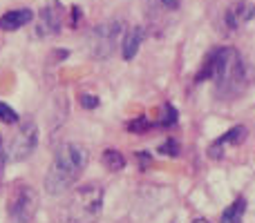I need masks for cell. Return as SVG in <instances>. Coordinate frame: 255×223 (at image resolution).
<instances>
[{
	"label": "cell",
	"instance_id": "6da1fadb",
	"mask_svg": "<svg viewBox=\"0 0 255 223\" xmlns=\"http://www.w3.org/2000/svg\"><path fill=\"white\" fill-rule=\"evenodd\" d=\"M213 80L217 98L235 101L253 83V67L235 47H217L206 56L197 83Z\"/></svg>",
	"mask_w": 255,
	"mask_h": 223
},
{
	"label": "cell",
	"instance_id": "7a4b0ae2",
	"mask_svg": "<svg viewBox=\"0 0 255 223\" xmlns=\"http://www.w3.org/2000/svg\"><path fill=\"white\" fill-rule=\"evenodd\" d=\"M88 149L81 143H63L56 149L52 165L45 174V192L52 197L67 192L81 179L85 165H88Z\"/></svg>",
	"mask_w": 255,
	"mask_h": 223
},
{
	"label": "cell",
	"instance_id": "3957f363",
	"mask_svg": "<svg viewBox=\"0 0 255 223\" xmlns=\"http://www.w3.org/2000/svg\"><path fill=\"white\" fill-rule=\"evenodd\" d=\"M103 197L106 190L101 183L79 185L61 210L63 223H97L103 212Z\"/></svg>",
	"mask_w": 255,
	"mask_h": 223
},
{
	"label": "cell",
	"instance_id": "277c9868",
	"mask_svg": "<svg viewBox=\"0 0 255 223\" xmlns=\"http://www.w3.org/2000/svg\"><path fill=\"white\" fill-rule=\"evenodd\" d=\"M126 36L124 20H106L97 25L90 34V54L99 61H106L115 54L117 47H121V40Z\"/></svg>",
	"mask_w": 255,
	"mask_h": 223
},
{
	"label": "cell",
	"instance_id": "5b68a950",
	"mask_svg": "<svg viewBox=\"0 0 255 223\" xmlns=\"http://www.w3.org/2000/svg\"><path fill=\"white\" fill-rule=\"evenodd\" d=\"M38 212V192L31 185H16L7 199V217L11 223H31Z\"/></svg>",
	"mask_w": 255,
	"mask_h": 223
},
{
	"label": "cell",
	"instance_id": "8992f818",
	"mask_svg": "<svg viewBox=\"0 0 255 223\" xmlns=\"http://www.w3.org/2000/svg\"><path fill=\"white\" fill-rule=\"evenodd\" d=\"M36 145H38V125L31 118H27V121H22L20 130L16 132V136L9 143L7 156L11 161H25V158H29L34 154Z\"/></svg>",
	"mask_w": 255,
	"mask_h": 223
},
{
	"label": "cell",
	"instance_id": "52a82bcc",
	"mask_svg": "<svg viewBox=\"0 0 255 223\" xmlns=\"http://www.w3.org/2000/svg\"><path fill=\"white\" fill-rule=\"evenodd\" d=\"M251 20H255V4L249 0H233L222 13V27L226 34L242 29Z\"/></svg>",
	"mask_w": 255,
	"mask_h": 223
},
{
	"label": "cell",
	"instance_id": "ba28073f",
	"mask_svg": "<svg viewBox=\"0 0 255 223\" xmlns=\"http://www.w3.org/2000/svg\"><path fill=\"white\" fill-rule=\"evenodd\" d=\"M184 0H148L145 2V16H148L150 27L166 29L170 20L181 11Z\"/></svg>",
	"mask_w": 255,
	"mask_h": 223
},
{
	"label": "cell",
	"instance_id": "9c48e42d",
	"mask_svg": "<svg viewBox=\"0 0 255 223\" xmlns=\"http://www.w3.org/2000/svg\"><path fill=\"white\" fill-rule=\"evenodd\" d=\"M63 27V4L61 2H49L40 9V22H38V34L40 36H56Z\"/></svg>",
	"mask_w": 255,
	"mask_h": 223
},
{
	"label": "cell",
	"instance_id": "30bf717a",
	"mask_svg": "<svg viewBox=\"0 0 255 223\" xmlns=\"http://www.w3.org/2000/svg\"><path fill=\"white\" fill-rule=\"evenodd\" d=\"M143 38H145L143 25H134V27H130V29H126V36H124V40H121V56H124L126 61H132V58L136 56V52H139Z\"/></svg>",
	"mask_w": 255,
	"mask_h": 223
},
{
	"label": "cell",
	"instance_id": "8fae6325",
	"mask_svg": "<svg viewBox=\"0 0 255 223\" xmlns=\"http://www.w3.org/2000/svg\"><path fill=\"white\" fill-rule=\"evenodd\" d=\"M247 136H249V130L244 125H235V127H231L229 132H226L224 136H220V139L215 141V143L208 148V156H213V158H220L222 156V145H240V143H244L247 141Z\"/></svg>",
	"mask_w": 255,
	"mask_h": 223
},
{
	"label": "cell",
	"instance_id": "7c38bea8",
	"mask_svg": "<svg viewBox=\"0 0 255 223\" xmlns=\"http://www.w3.org/2000/svg\"><path fill=\"white\" fill-rule=\"evenodd\" d=\"M34 18V11L27 7H20V9H11V11L2 13L0 16V29L2 31H16L20 27H25L27 22Z\"/></svg>",
	"mask_w": 255,
	"mask_h": 223
},
{
	"label": "cell",
	"instance_id": "4fadbf2b",
	"mask_svg": "<svg viewBox=\"0 0 255 223\" xmlns=\"http://www.w3.org/2000/svg\"><path fill=\"white\" fill-rule=\"evenodd\" d=\"M244 210H247V199H244V197H238V199H235V201L224 210V215H222V221H220V223H242Z\"/></svg>",
	"mask_w": 255,
	"mask_h": 223
},
{
	"label": "cell",
	"instance_id": "5bb4252c",
	"mask_svg": "<svg viewBox=\"0 0 255 223\" xmlns=\"http://www.w3.org/2000/svg\"><path fill=\"white\" fill-rule=\"evenodd\" d=\"M101 161L110 172H121L126 167V158H124V154H121L119 149H106Z\"/></svg>",
	"mask_w": 255,
	"mask_h": 223
},
{
	"label": "cell",
	"instance_id": "9a60e30c",
	"mask_svg": "<svg viewBox=\"0 0 255 223\" xmlns=\"http://www.w3.org/2000/svg\"><path fill=\"white\" fill-rule=\"evenodd\" d=\"M177 123V110L170 105V103H166V105L161 107V118L157 121L159 127H170Z\"/></svg>",
	"mask_w": 255,
	"mask_h": 223
},
{
	"label": "cell",
	"instance_id": "2e32d148",
	"mask_svg": "<svg viewBox=\"0 0 255 223\" xmlns=\"http://www.w3.org/2000/svg\"><path fill=\"white\" fill-rule=\"evenodd\" d=\"M0 121L7 123V125H13V123H18V114L13 107H9L7 103H0Z\"/></svg>",
	"mask_w": 255,
	"mask_h": 223
},
{
	"label": "cell",
	"instance_id": "e0dca14e",
	"mask_svg": "<svg viewBox=\"0 0 255 223\" xmlns=\"http://www.w3.org/2000/svg\"><path fill=\"white\" fill-rule=\"evenodd\" d=\"M152 127V123H148L145 118H136V121H132L130 125H128V130L130 132H136V134H143L145 130H150Z\"/></svg>",
	"mask_w": 255,
	"mask_h": 223
},
{
	"label": "cell",
	"instance_id": "ac0fdd59",
	"mask_svg": "<svg viewBox=\"0 0 255 223\" xmlns=\"http://www.w3.org/2000/svg\"><path fill=\"white\" fill-rule=\"evenodd\" d=\"M159 152L166 154V156H177V154H179V145H177L172 139H168L166 143H163L161 148H159Z\"/></svg>",
	"mask_w": 255,
	"mask_h": 223
},
{
	"label": "cell",
	"instance_id": "d6986e66",
	"mask_svg": "<svg viewBox=\"0 0 255 223\" xmlns=\"http://www.w3.org/2000/svg\"><path fill=\"white\" fill-rule=\"evenodd\" d=\"M81 105L85 110H94V107H99V98L92 96V94H85V96H81Z\"/></svg>",
	"mask_w": 255,
	"mask_h": 223
},
{
	"label": "cell",
	"instance_id": "ffe728a7",
	"mask_svg": "<svg viewBox=\"0 0 255 223\" xmlns=\"http://www.w3.org/2000/svg\"><path fill=\"white\" fill-rule=\"evenodd\" d=\"M4 161H7V152H2V148H0V176H2V167H4Z\"/></svg>",
	"mask_w": 255,
	"mask_h": 223
},
{
	"label": "cell",
	"instance_id": "44dd1931",
	"mask_svg": "<svg viewBox=\"0 0 255 223\" xmlns=\"http://www.w3.org/2000/svg\"><path fill=\"white\" fill-rule=\"evenodd\" d=\"M193 223H211V221H206V219H195Z\"/></svg>",
	"mask_w": 255,
	"mask_h": 223
},
{
	"label": "cell",
	"instance_id": "7402d4cb",
	"mask_svg": "<svg viewBox=\"0 0 255 223\" xmlns=\"http://www.w3.org/2000/svg\"><path fill=\"white\" fill-rule=\"evenodd\" d=\"M172 223H177V221H172Z\"/></svg>",
	"mask_w": 255,
	"mask_h": 223
}]
</instances>
